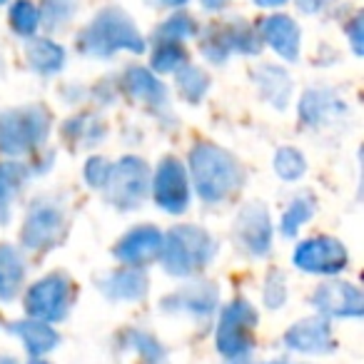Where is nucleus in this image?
I'll return each instance as SVG.
<instances>
[{
  "mask_svg": "<svg viewBox=\"0 0 364 364\" xmlns=\"http://www.w3.org/2000/svg\"><path fill=\"white\" fill-rule=\"evenodd\" d=\"M190 175L198 195L205 203H225L245 182V172L240 162L228 150L210 142H200L190 152Z\"/></svg>",
  "mask_w": 364,
  "mask_h": 364,
  "instance_id": "obj_1",
  "label": "nucleus"
},
{
  "mask_svg": "<svg viewBox=\"0 0 364 364\" xmlns=\"http://www.w3.org/2000/svg\"><path fill=\"white\" fill-rule=\"evenodd\" d=\"M157 257L162 259L165 272L175 277H190L215 257V240L203 228L177 225L167 235H162V247Z\"/></svg>",
  "mask_w": 364,
  "mask_h": 364,
  "instance_id": "obj_2",
  "label": "nucleus"
},
{
  "mask_svg": "<svg viewBox=\"0 0 364 364\" xmlns=\"http://www.w3.org/2000/svg\"><path fill=\"white\" fill-rule=\"evenodd\" d=\"M80 50L92 58H110L117 50H130L142 53L145 50V41L132 26V21L117 8H107V11L97 13V18L80 33L77 41Z\"/></svg>",
  "mask_w": 364,
  "mask_h": 364,
  "instance_id": "obj_3",
  "label": "nucleus"
},
{
  "mask_svg": "<svg viewBox=\"0 0 364 364\" xmlns=\"http://www.w3.org/2000/svg\"><path fill=\"white\" fill-rule=\"evenodd\" d=\"M50 132V115L41 105L16 107L0 112V152L3 155H26L41 147Z\"/></svg>",
  "mask_w": 364,
  "mask_h": 364,
  "instance_id": "obj_4",
  "label": "nucleus"
},
{
  "mask_svg": "<svg viewBox=\"0 0 364 364\" xmlns=\"http://www.w3.org/2000/svg\"><path fill=\"white\" fill-rule=\"evenodd\" d=\"M105 198L117 210H137L150 193V170L147 162L135 155L122 157L117 165H110L105 182Z\"/></svg>",
  "mask_w": 364,
  "mask_h": 364,
  "instance_id": "obj_5",
  "label": "nucleus"
},
{
  "mask_svg": "<svg viewBox=\"0 0 364 364\" xmlns=\"http://www.w3.org/2000/svg\"><path fill=\"white\" fill-rule=\"evenodd\" d=\"M73 282L65 272H50L43 279H38L31 289L26 292V312L33 319L41 322H60L68 317L73 304Z\"/></svg>",
  "mask_w": 364,
  "mask_h": 364,
  "instance_id": "obj_6",
  "label": "nucleus"
},
{
  "mask_svg": "<svg viewBox=\"0 0 364 364\" xmlns=\"http://www.w3.org/2000/svg\"><path fill=\"white\" fill-rule=\"evenodd\" d=\"M257 327V312L247 299H235L220 314L218 349L223 357L235 359L252 352V337Z\"/></svg>",
  "mask_w": 364,
  "mask_h": 364,
  "instance_id": "obj_7",
  "label": "nucleus"
},
{
  "mask_svg": "<svg viewBox=\"0 0 364 364\" xmlns=\"http://www.w3.org/2000/svg\"><path fill=\"white\" fill-rule=\"evenodd\" d=\"M65 237V213L53 200H36L23 223L21 242L33 252L53 250Z\"/></svg>",
  "mask_w": 364,
  "mask_h": 364,
  "instance_id": "obj_8",
  "label": "nucleus"
},
{
  "mask_svg": "<svg viewBox=\"0 0 364 364\" xmlns=\"http://www.w3.org/2000/svg\"><path fill=\"white\" fill-rule=\"evenodd\" d=\"M152 198L157 208L170 215H182L190 205L188 170L177 157H162L152 177Z\"/></svg>",
  "mask_w": 364,
  "mask_h": 364,
  "instance_id": "obj_9",
  "label": "nucleus"
},
{
  "mask_svg": "<svg viewBox=\"0 0 364 364\" xmlns=\"http://www.w3.org/2000/svg\"><path fill=\"white\" fill-rule=\"evenodd\" d=\"M294 267L309 274H337L347 267L349 255L334 237H309L294 247Z\"/></svg>",
  "mask_w": 364,
  "mask_h": 364,
  "instance_id": "obj_10",
  "label": "nucleus"
},
{
  "mask_svg": "<svg viewBox=\"0 0 364 364\" xmlns=\"http://www.w3.org/2000/svg\"><path fill=\"white\" fill-rule=\"evenodd\" d=\"M262 48V38L247 26H213L203 38V55L213 63H225L230 53L255 55Z\"/></svg>",
  "mask_w": 364,
  "mask_h": 364,
  "instance_id": "obj_11",
  "label": "nucleus"
},
{
  "mask_svg": "<svg viewBox=\"0 0 364 364\" xmlns=\"http://www.w3.org/2000/svg\"><path fill=\"white\" fill-rule=\"evenodd\" d=\"M312 304L322 317H362L364 297L359 287L349 282H322L312 294Z\"/></svg>",
  "mask_w": 364,
  "mask_h": 364,
  "instance_id": "obj_12",
  "label": "nucleus"
},
{
  "mask_svg": "<svg viewBox=\"0 0 364 364\" xmlns=\"http://www.w3.org/2000/svg\"><path fill=\"white\" fill-rule=\"evenodd\" d=\"M284 347L299 354H314V357H319V354L334 352L337 342L332 337L329 322L322 314H317V317L299 319L297 324H292L284 332Z\"/></svg>",
  "mask_w": 364,
  "mask_h": 364,
  "instance_id": "obj_13",
  "label": "nucleus"
},
{
  "mask_svg": "<svg viewBox=\"0 0 364 364\" xmlns=\"http://www.w3.org/2000/svg\"><path fill=\"white\" fill-rule=\"evenodd\" d=\"M235 237L255 257H262L272 247V223H269V213L264 205H247L242 213L237 215L235 223Z\"/></svg>",
  "mask_w": 364,
  "mask_h": 364,
  "instance_id": "obj_14",
  "label": "nucleus"
},
{
  "mask_svg": "<svg viewBox=\"0 0 364 364\" xmlns=\"http://www.w3.org/2000/svg\"><path fill=\"white\" fill-rule=\"evenodd\" d=\"M162 247V232L152 225H140L130 230L120 242L115 245V257L127 267H142L150 264L160 255Z\"/></svg>",
  "mask_w": 364,
  "mask_h": 364,
  "instance_id": "obj_15",
  "label": "nucleus"
},
{
  "mask_svg": "<svg viewBox=\"0 0 364 364\" xmlns=\"http://www.w3.org/2000/svg\"><path fill=\"white\" fill-rule=\"evenodd\" d=\"M220 302V292L213 282H198L188 287L177 289V292L162 297V309L167 312H188L198 317H208L215 312Z\"/></svg>",
  "mask_w": 364,
  "mask_h": 364,
  "instance_id": "obj_16",
  "label": "nucleus"
},
{
  "mask_svg": "<svg viewBox=\"0 0 364 364\" xmlns=\"http://www.w3.org/2000/svg\"><path fill=\"white\" fill-rule=\"evenodd\" d=\"M262 41L284 60H297L299 58V28L287 16H269L259 26Z\"/></svg>",
  "mask_w": 364,
  "mask_h": 364,
  "instance_id": "obj_17",
  "label": "nucleus"
},
{
  "mask_svg": "<svg viewBox=\"0 0 364 364\" xmlns=\"http://www.w3.org/2000/svg\"><path fill=\"white\" fill-rule=\"evenodd\" d=\"M122 85L135 100L145 102L150 110H167V90L150 70L132 65L130 70L122 75Z\"/></svg>",
  "mask_w": 364,
  "mask_h": 364,
  "instance_id": "obj_18",
  "label": "nucleus"
},
{
  "mask_svg": "<svg viewBox=\"0 0 364 364\" xmlns=\"http://www.w3.org/2000/svg\"><path fill=\"white\" fill-rule=\"evenodd\" d=\"M100 289L105 297L117 302H132V299L145 297L147 292V274L140 267H122L110 272L100 282Z\"/></svg>",
  "mask_w": 364,
  "mask_h": 364,
  "instance_id": "obj_19",
  "label": "nucleus"
},
{
  "mask_svg": "<svg viewBox=\"0 0 364 364\" xmlns=\"http://www.w3.org/2000/svg\"><path fill=\"white\" fill-rule=\"evenodd\" d=\"M11 332L18 334L26 344V349L33 354V357H41V354H48L60 344V334L50 327L48 322H41V319H23V322H13Z\"/></svg>",
  "mask_w": 364,
  "mask_h": 364,
  "instance_id": "obj_20",
  "label": "nucleus"
},
{
  "mask_svg": "<svg viewBox=\"0 0 364 364\" xmlns=\"http://www.w3.org/2000/svg\"><path fill=\"white\" fill-rule=\"evenodd\" d=\"M344 107L347 105L342 100H337V95H332V92L309 90L299 100V117L307 125H322V122H329L332 117L342 115Z\"/></svg>",
  "mask_w": 364,
  "mask_h": 364,
  "instance_id": "obj_21",
  "label": "nucleus"
},
{
  "mask_svg": "<svg viewBox=\"0 0 364 364\" xmlns=\"http://www.w3.org/2000/svg\"><path fill=\"white\" fill-rule=\"evenodd\" d=\"M26 282V262L11 245H0V299L11 302L18 297Z\"/></svg>",
  "mask_w": 364,
  "mask_h": 364,
  "instance_id": "obj_22",
  "label": "nucleus"
},
{
  "mask_svg": "<svg viewBox=\"0 0 364 364\" xmlns=\"http://www.w3.org/2000/svg\"><path fill=\"white\" fill-rule=\"evenodd\" d=\"M255 80L259 85V92L262 97L274 105L277 110H284L289 102V95H292V80L289 75L277 65H262L257 73H255Z\"/></svg>",
  "mask_w": 364,
  "mask_h": 364,
  "instance_id": "obj_23",
  "label": "nucleus"
},
{
  "mask_svg": "<svg viewBox=\"0 0 364 364\" xmlns=\"http://www.w3.org/2000/svg\"><path fill=\"white\" fill-rule=\"evenodd\" d=\"M28 63L33 65V70L43 73V75H53L65 65V50L58 43L41 38V41H33L28 46Z\"/></svg>",
  "mask_w": 364,
  "mask_h": 364,
  "instance_id": "obj_24",
  "label": "nucleus"
},
{
  "mask_svg": "<svg viewBox=\"0 0 364 364\" xmlns=\"http://www.w3.org/2000/svg\"><path fill=\"white\" fill-rule=\"evenodd\" d=\"M105 135V125H102L100 120H97L95 115H75L70 117V120L63 125V137H68V140L77 142V145H90V142H97L100 137Z\"/></svg>",
  "mask_w": 364,
  "mask_h": 364,
  "instance_id": "obj_25",
  "label": "nucleus"
},
{
  "mask_svg": "<svg viewBox=\"0 0 364 364\" xmlns=\"http://www.w3.org/2000/svg\"><path fill=\"white\" fill-rule=\"evenodd\" d=\"M314 198L312 195H299L289 203V208L282 215V235L284 237H294L299 232V228H304V223H309L314 215Z\"/></svg>",
  "mask_w": 364,
  "mask_h": 364,
  "instance_id": "obj_26",
  "label": "nucleus"
},
{
  "mask_svg": "<svg viewBox=\"0 0 364 364\" xmlns=\"http://www.w3.org/2000/svg\"><path fill=\"white\" fill-rule=\"evenodd\" d=\"M177 87H180V95L188 102H200L205 97L210 87V77L205 70L195 65H182L177 70Z\"/></svg>",
  "mask_w": 364,
  "mask_h": 364,
  "instance_id": "obj_27",
  "label": "nucleus"
},
{
  "mask_svg": "<svg viewBox=\"0 0 364 364\" xmlns=\"http://www.w3.org/2000/svg\"><path fill=\"white\" fill-rule=\"evenodd\" d=\"M274 172H277V177H282L284 182H294L307 172V160H304V155L297 147L284 145V147H279L277 155H274Z\"/></svg>",
  "mask_w": 364,
  "mask_h": 364,
  "instance_id": "obj_28",
  "label": "nucleus"
},
{
  "mask_svg": "<svg viewBox=\"0 0 364 364\" xmlns=\"http://www.w3.org/2000/svg\"><path fill=\"white\" fill-rule=\"evenodd\" d=\"M150 63L157 73H177L182 65H188V53L180 43H160Z\"/></svg>",
  "mask_w": 364,
  "mask_h": 364,
  "instance_id": "obj_29",
  "label": "nucleus"
},
{
  "mask_svg": "<svg viewBox=\"0 0 364 364\" xmlns=\"http://www.w3.org/2000/svg\"><path fill=\"white\" fill-rule=\"evenodd\" d=\"M23 180H26V167L23 165H18V162H3L0 165V215H3V208L8 213V205H11L13 195L18 193Z\"/></svg>",
  "mask_w": 364,
  "mask_h": 364,
  "instance_id": "obj_30",
  "label": "nucleus"
},
{
  "mask_svg": "<svg viewBox=\"0 0 364 364\" xmlns=\"http://www.w3.org/2000/svg\"><path fill=\"white\" fill-rule=\"evenodd\" d=\"M11 26L18 36L31 38L41 26V13H38V8L33 6L31 0H18L16 6L11 8Z\"/></svg>",
  "mask_w": 364,
  "mask_h": 364,
  "instance_id": "obj_31",
  "label": "nucleus"
},
{
  "mask_svg": "<svg viewBox=\"0 0 364 364\" xmlns=\"http://www.w3.org/2000/svg\"><path fill=\"white\" fill-rule=\"evenodd\" d=\"M198 33V26L190 16H172L170 21H165L157 31V41L160 43H182L193 38Z\"/></svg>",
  "mask_w": 364,
  "mask_h": 364,
  "instance_id": "obj_32",
  "label": "nucleus"
},
{
  "mask_svg": "<svg viewBox=\"0 0 364 364\" xmlns=\"http://www.w3.org/2000/svg\"><path fill=\"white\" fill-rule=\"evenodd\" d=\"M75 11H77V0H46V3H43L41 21H46L48 31H58L60 26L70 23Z\"/></svg>",
  "mask_w": 364,
  "mask_h": 364,
  "instance_id": "obj_33",
  "label": "nucleus"
},
{
  "mask_svg": "<svg viewBox=\"0 0 364 364\" xmlns=\"http://www.w3.org/2000/svg\"><path fill=\"white\" fill-rule=\"evenodd\" d=\"M262 299L269 309H279L287 302V277H284L279 269H272L264 279V289H262Z\"/></svg>",
  "mask_w": 364,
  "mask_h": 364,
  "instance_id": "obj_34",
  "label": "nucleus"
},
{
  "mask_svg": "<svg viewBox=\"0 0 364 364\" xmlns=\"http://www.w3.org/2000/svg\"><path fill=\"white\" fill-rule=\"evenodd\" d=\"M127 342H130V347H135L147 362H160V359L165 357V349L160 347V342H157L152 334L140 332V329L127 332Z\"/></svg>",
  "mask_w": 364,
  "mask_h": 364,
  "instance_id": "obj_35",
  "label": "nucleus"
},
{
  "mask_svg": "<svg viewBox=\"0 0 364 364\" xmlns=\"http://www.w3.org/2000/svg\"><path fill=\"white\" fill-rule=\"evenodd\" d=\"M107 175H110V162H107L105 157L92 155L90 160L85 162V170H82V177H85V182L90 185V188H95V190H102V188H105Z\"/></svg>",
  "mask_w": 364,
  "mask_h": 364,
  "instance_id": "obj_36",
  "label": "nucleus"
},
{
  "mask_svg": "<svg viewBox=\"0 0 364 364\" xmlns=\"http://www.w3.org/2000/svg\"><path fill=\"white\" fill-rule=\"evenodd\" d=\"M347 33H349V41H352V48L357 55H362L364 48H362V38H364V31H362V16H357L352 23L347 26Z\"/></svg>",
  "mask_w": 364,
  "mask_h": 364,
  "instance_id": "obj_37",
  "label": "nucleus"
},
{
  "mask_svg": "<svg viewBox=\"0 0 364 364\" xmlns=\"http://www.w3.org/2000/svg\"><path fill=\"white\" fill-rule=\"evenodd\" d=\"M297 3H299V8H302V11L314 13V11H319L322 6H327L329 0H297Z\"/></svg>",
  "mask_w": 364,
  "mask_h": 364,
  "instance_id": "obj_38",
  "label": "nucleus"
},
{
  "mask_svg": "<svg viewBox=\"0 0 364 364\" xmlns=\"http://www.w3.org/2000/svg\"><path fill=\"white\" fill-rule=\"evenodd\" d=\"M230 0H203V6L208 8V11H220V8L228 6Z\"/></svg>",
  "mask_w": 364,
  "mask_h": 364,
  "instance_id": "obj_39",
  "label": "nucleus"
},
{
  "mask_svg": "<svg viewBox=\"0 0 364 364\" xmlns=\"http://www.w3.org/2000/svg\"><path fill=\"white\" fill-rule=\"evenodd\" d=\"M157 6H170V8H175V6H182V3H188V0H155Z\"/></svg>",
  "mask_w": 364,
  "mask_h": 364,
  "instance_id": "obj_40",
  "label": "nucleus"
},
{
  "mask_svg": "<svg viewBox=\"0 0 364 364\" xmlns=\"http://www.w3.org/2000/svg\"><path fill=\"white\" fill-rule=\"evenodd\" d=\"M284 0H257V6H264V8H274V6H282Z\"/></svg>",
  "mask_w": 364,
  "mask_h": 364,
  "instance_id": "obj_41",
  "label": "nucleus"
},
{
  "mask_svg": "<svg viewBox=\"0 0 364 364\" xmlns=\"http://www.w3.org/2000/svg\"><path fill=\"white\" fill-rule=\"evenodd\" d=\"M230 364H252V359H250V354H242V357L230 359Z\"/></svg>",
  "mask_w": 364,
  "mask_h": 364,
  "instance_id": "obj_42",
  "label": "nucleus"
},
{
  "mask_svg": "<svg viewBox=\"0 0 364 364\" xmlns=\"http://www.w3.org/2000/svg\"><path fill=\"white\" fill-rule=\"evenodd\" d=\"M0 364H18V359L11 357V354H0Z\"/></svg>",
  "mask_w": 364,
  "mask_h": 364,
  "instance_id": "obj_43",
  "label": "nucleus"
},
{
  "mask_svg": "<svg viewBox=\"0 0 364 364\" xmlns=\"http://www.w3.org/2000/svg\"><path fill=\"white\" fill-rule=\"evenodd\" d=\"M31 364H48L46 359H41V357H36V359H31Z\"/></svg>",
  "mask_w": 364,
  "mask_h": 364,
  "instance_id": "obj_44",
  "label": "nucleus"
},
{
  "mask_svg": "<svg viewBox=\"0 0 364 364\" xmlns=\"http://www.w3.org/2000/svg\"><path fill=\"white\" fill-rule=\"evenodd\" d=\"M0 3H6V0H0Z\"/></svg>",
  "mask_w": 364,
  "mask_h": 364,
  "instance_id": "obj_45",
  "label": "nucleus"
}]
</instances>
